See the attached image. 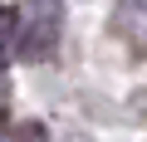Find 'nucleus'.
Instances as JSON below:
<instances>
[{
	"mask_svg": "<svg viewBox=\"0 0 147 142\" xmlns=\"http://www.w3.org/2000/svg\"><path fill=\"white\" fill-rule=\"evenodd\" d=\"M20 30H15V49L25 59H49L64 30V0H25L15 10Z\"/></svg>",
	"mask_w": 147,
	"mask_h": 142,
	"instance_id": "nucleus-1",
	"label": "nucleus"
},
{
	"mask_svg": "<svg viewBox=\"0 0 147 142\" xmlns=\"http://www.w3.org/2000/svg\"><path fill=\"white\" fill-rule=\"evenodd\" d=\"M118 10H123V15H118V25H123V30H132V39L147 49V15H142V5H137V0H123Z\"/></svg>",
	"mask_w": 147,
	"mask_h": 142,
	"instance_id": "nucleus-2",
	"label": "nucleus"
},
{
	"mask_svg": "<svg viewBox=\"0 0 147 142\" xmlns=\"http://www.w3.org/2000/svg\"><path fill=\"white\" fill-rule=\"evenodd\" d=\"M5 103H10V69H5V54H0V118H5Z\"/></svg>",
	"mask_w": 147,
	"mask_h": 142,
	"instance_id": "nucleus-3",
	"label": "nucleus"
}]
</instances>
